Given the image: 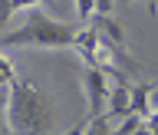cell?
<instances>
[{
	"instance_id": "obj_1",
	"label": "cell",
	"mask_w": 158,
	"mask_h": 135,
	"mask_svg": "<svg viewBox=\"0 0 158 135\" xmlns=\"http://www.w3.org/2000/svg\"><path fill=\"white\" fill-rule=\"evenodd\" d=\"M53 99L27 79H13L7 86V132L10 135H46L56 122Z\"/></svg>"
},
{
	"instance_id": "obj_2",
	"label": "cell",
	"mask_w": 158,
	"mask_h": 135,
	"mask_svg": "<svg viewBox=\"0 0 158 135\" xmlns=\"http://www.w3.org/2000/svg\"><path fill=\"white\" fill-rule=\"evenodd\" d=\"M76 36L79 30L63 23V20H53L46 13H40L36 7L27 13L23 27L10 30V33H0V49H10V46H43V49H66V46H76Z\"/></svg>"
},
{
	"instance_id": "obj_3",
	"label": "cell",
	"mask_w": 158,
	"mask_h": 135,
	"mask_svg": "<svg viewBox=\"0 0 158 135\" xmlns=\"http://www.w3.org/2000/svg\"><path fill=\"white\" fill-rule=\"evenodd\" d=\"M82 86H86V102H89V116H99L109 102V76L99 66H86L82 73Z\"/></svg>"
},
{
	"instance_id": "obj_4",
	"label": "cell",
	"mask_w": 158,
	"mask_h": 135,
	"mask_svg": "<svg viewBox=\"0 0 158 135\" xmlns=\"http://www.w3.org/2000/svg\"><path fill=\"white\" fill-rule=\"evenodd\" d=\"M132 112V86L128 82H115L109 89V102H106V116L109 119H125Z\"/></svg>"
},
{
	"instance_id": "obj_5",
	"label": "cell",
	"mask_w": 158,
	"mask_h": 135,
	"mask_svg": "<svg viewBox=\"0 0 158 135\" xmlns=\"http://www.w3.org/2000/svg\"><path fill=\"white\" fill-rule=\"evenodd\" d=\"M92 27H96L99 33H102V36L109 40V43H115V46H122V49H125V30L118 27V23H115L112 17H109V13H96Z\"/></svg>"
},
{
	"instance_id": "obj_6",
	"label": "cell",
	"mask_w": 158,
	"mask_h": 135,
	"mask_svg": "<svg viewBox=\"0 0 158 135\" xmlns=\"http://www.w3.org/2000/svg\"><path fill=\"white\" fill-rule=\"evenodd\" d=\"M132 112L135 116H142V119H148L152 116V86H132Z\"/></svg>"
},
{
	"instance_id": "obj_7",
	"label": "cell",
	"mask_w": 158,
	"mask_h": 135,
	"mask_svg": "<svg viewBox=\"0 0 158 135\" xmlns=\"http://www.w3.org/2000/svg\"><path fill=\"white\" fill-rule=\"evenodd\" d=\"M86 135H115V132H112V125H109V116H106V112L86 119Z\"/></svg>"
},
{
	"instance_id": "obj_8",
	"label": "cell",
	"mask_w": 158,
	"mask_h": 135,
	"mask_svg": "<svg viewBox=\"0 0 158 135\" xmlns=\"http://www.w3.org/2000/svg\"><path fill=\"white\" fill-rule=\"evenodd\" d=\"M142 125H145V122H142V116L128 112V116L122 119V125H118V129H112V132H115V135H132V132H138Z\"/></svg>"
},
{
	"instance_id": "obj_9",
	"label": "cell",
	"mask_w": 158,
	"mask_h": 135,
	"mask_svg": "<svg viewBox=\"0 0 158 135\" xmlns=\"http://www.w3.org/2000/svg\"><path fill=\"white\" fill-rule=\"evenodd\" d=\"M13 79H17V73H13V66H10V59L3 56V49H0V89H3V86H10Z\"/></svg>"
},
{
	"instance_id": "obj_10",
	"label": "cell",
	"mask_w": 158,
	"mask_h": 135,
	"mask_svg": "<svg viewBox=\"0 0 158 135\" xmlns=\"http://www.w3.org/2000/svg\"><path fill=\"white\" fill-rule=\"evenodd\" d=\"M76 3V17L79 20H92L96 17V0H73Z\"/></svg>"
},
{
	"instance_id": "obj_11",
	"label": "cell",
	"mask_w": 158,
	"mask_h": 135,
	"mask_svg": "<svg viewBox=\"0 0 158 135\" xmlns=\"http://www.w3.org/2000/svg\"><path fill=\"white\" fill-rule=\"evenodd\" d=\"M43 0H10V7H13V13H20V10H33V7H40Z\"/></svg>"
},
{
	"instance_id": "obj_12",
	"label": "cell",
	"mask_w": 158,
	"mask_h": 135,
	"mask_svg": "<svg viewBox=\"0 0 158 135\" xmlns=\"http://www.w3.org/2000/svg\"><path fill=\"white\" fill-rule=\"evenodd\" d=\"M112 10V0H96V13H109Z\"/></svg>"
},
{
	"instance_id": "obj_13",
	"label": "cell",
	"mask_w": 158,
	"mask_h": 135,
	"mask_svg": "<svg viewBox=\"0 0 158 135\" xmlns=\"http://www.w3.org/2000/svg\"><path fill=\"white\" fill-rule=\"evenodd\" d=\"M66 135H86V122H76V125L69 129V132H66Z\"/></svg>"
},
{
	"instance_id": "obj_14",
	"label": "cell",
	"mask_w": 158,
	"mask_h": 135,
	"mask_svg": "<svg viewBox=\"0 0 158 135\" xmlns=\"http://www.w3.org/2000/svg\"><path fill=\"white\" fill-rule=\"evenodd\" d=\"M148 129L158 135V112H155V116H148Z\"/></svg>"
},
{
	"instance_id": "obj_15",
	"label": "cell",
	"mask_w": 158,
	"mask_h": 135,
	"mask_svg": "<svg viewBox=\"0 0 158 135\" xmlns=\"http://www.w3.org/2000/svg\"><path fill=\"white\" fill-rule=\"evenodd\" d=\"M158 112V89H152V116Z\"/></svg>"
},
{
	"instance_id": "obj_16",
	"label": "cell",
	"mask_w": 158,
	"mask_h": 135,
	"mask_svg": "<svg viewBox=\"0 0 158 135\" xmlns=\"http://www.w3.org/2000/svg\"><path fill=\"white\" fill-rule=\"evenodd\" d=\"M132 135H155V132H152V129H148V125H142V129H138V132H132Z\"/></svg>"
},
{
	"instance_id": "obj_17",
	"label": "cell",
	"mask_w": 158,
	"mask_h": 135,
	"mask_svg": "<svg viewBox=\"0 0 158 135\" xmlns=\"http://www.w3.org/2000/svg\"><path fill=\"white\" fill-rule=\"evenodd\" d=\"M0 135H7V122H0Z\"/></svg>"
},
{
	"instance_id": "obj_18",
	"label": "cell",
	"mask_w": 158,
	"mask_h": 135,
	"mask_svg": "<svg viewBox=\"0 0 158 135\" xmlns=\"http://www.w3.org/2000/svg\"><path fill=\"white\" fill-rule=\"evenodd\" d=\"M125 3H132V0H125Z\"/></svg>"
}]
</instances>
